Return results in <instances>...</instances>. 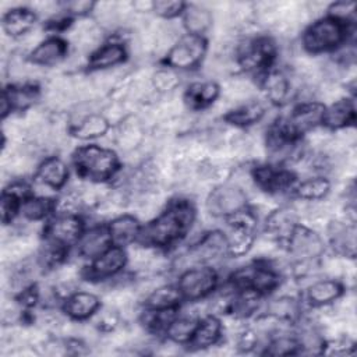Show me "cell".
<instances>
[{
	"label": "cell",
	"mask_w": 357,
	"mask_h": 357,
	"mask_svg": "<svg viewBox=\"0 0 357 357\" xmlns=\"http://www.w3.org/2000/svg\"><path fill=\"white\" fill-rule=\"evenodd\" d=\"M36 15L35 11L31 8L24 7H14L7 11L3 17V29L11 38L25 36L31 32L35 24Z\"/></svg>",
	"instance_id": "17"
},
{
	"label": "cell",
	"mask_w": 357,
	"mask_h": 357,
	"mask_svg": "<svg viewBox=\"0 0 357 357\" xmlns=\"http://www.w3.org/2000/svg\"><path fill=\"white\" fill-rule=\"evenodd\" d=\"M255 222L257 216L245 208L227 216V225L230 229L226 236L229 254L233 257H241L252 248Z\"/></svg>",
	"instance_id": "4"
},
{
	"label": "cell",
	"mask_w": 357,
	"mask_h": 357,
	"mask_svg": "<svg viewBox=\"0 0 357 357\" xmlns=\"http://www.w3.org/2000/svg\"><path fill=\"white\" fill-rule=\"evenodd\" d=\"M218 275L215 269L205 265H197L187 269L178 279V291L181 297L194 301L208 296L216 286Z\"/></svg>",
	"instance_id": "6"
},
{
	"label": "cell",
	"mask_w": 357,
	"mask_h": 357,
	"mask_svg": "<svg viewBox=\"0 0 357 357\" xmlns=\"http://www.w3.org/2000/svg\"><path fill=\"white\" fill-rule=\"evenodd\" d=\"M183 11H184V15H183L184 26L188 29L190 33L202 35L211 28L212 14L209 8L199 4H190Z\"/></svg>",
	"instance_id": "29"
},
{
	"label": "cell",
	"mask_w": 357,
	"mask_h": 357,
	"mask_svg": "<svg viewBox=\"0 0 357 357\" xmlns=\"http://www.w3.org/2000/svg\"><path fill=\"white\" fill-rule=\"evenodd\" d=\"M184 10V4L181 1H170V0H159L153 1V11L163 18H173Z\"/></svg>",
	"instance_id": "43"
},
{
	"label": "cell",
	"mask_w": 357,
	"mask_h": 357,
	"mask_svg": "<svg viewBox=\"0 0 357 357\" xmlns=\"http://www.w3.org/2000/svg\"><path fill=\"white\" fill-rule=\"evenodd\" d=\"M268 312L283 321H289L297 315L298 304L293 297L282 296L272 300V303L268 307Z\"/></svg>",
	"instance_id": "39"
},
{
	"label": "cell",
	"mask_w": 357,
	"mask_h": 357,
	"mask_svg": "<svg viewBox=\"0 0 357 357\" xmlns=\"http://www.w3.org/2000/svg\"><path fill=\"white\" fill-rule=\"evenodd\" d=\"M53 208V204L46 197H26L20 206L21 215L28 220H40L43 219Z\"/></svg>",
	"instance_id": "35"
},
{
	"label": "cell",
	"mask_w": 357,
	"mask_h": 357,
	"mask_svg": "<svg viewBox=\"0 0 357 357\" xmlns=\"http://www.w3.org/2000/svg\"><path fill=\"white\" fill-rule=\"evenodd\" d=\"M126 59V47L121 43H107L92 53L89 66L95 70H107Z\"/></svg>",
	"instance_id": "28"
},
{
	"label": "cell",
	"mask_w": 357,
	"mask_h": 357,
	"mask_svg": "<svg viewBox=\"0 0 357 357\" xmlns=\"http://www.w3.org/2000/svg\"><path fill=\"white\" fill-rule=\"evenodd\" d=\"M354 13H356V3L353 1H337L329 6L331 18L342 24L349 21L351 17H354Z\"/></svg>",
	"instance_id": "42"
},
{
	"label": "cell",
	"mask_w": 357,
	"mask_h": 357,
	"mask_svg": "<svg viewBox=\"0 0 357 357\" xmlns=\"http://www.w3.org/2000/svg\"><path fill=\"white\" fill-rule=\"evenodd\" d=\"M139 222L130 215H121L113 219L109 225V233L112 243L116 245H126L134 241L139 234Z\"/></svg>",
	"instance_id": "24"
},
{
	"label": "cell",
	"mask_w": 357,
	"mask_h": 357,
	"mask_svg": "<svg viewBox=\"0 0 357 357\" xmlns=\"http://www.w3.org/2000/svg\"><path fill=\"white\" fill-rule=\"evenodd\" d=\"M74 165L81 177L103 181L114 176L119 160L113 151L98 145H88L75 151Z\"/></svg>",
	"instance_id": "2"
},
{
	"label": "cell",
	"mask_w": 357,
	"mask_h": 357,
	"mask_svg": "<svg viewBox=\"0 0 357 357\" xmlns=\"http://www.w3.org/2000/svg\"><path fill=\"white\" fill-rule=\"evenodd\" d=\"M3 92L7 95L13 109H26L38 99V89L33 85L10 86Z\"/></svg>",
	"instance_id": "37"
},
{
	"label": "cell",
	"mask_w": 357,
	"mask_h": 357,
	"mask_svg": "<svg viewBox=\"0 0 357 357\" xmlns=\"http://www.w3.org/2000/svg\"><path fill=\"white\" fill-rule=\"evenodd\" d=\"M178 84H180V77L173 70L162 68V70H158L156 73H153L151 77V85H152L153 91L158 93H162V95L169 93L173 89H176Z\"/></svg>",
	"instance_id": "38"
},
{
	"label": "cell",
	"mask_w": 357,
	"mask_h": 357,
	"mask_svg": "<svg viewBox=\"0 0 357 357\" xmlns=\"http://www.w3.org/2000/svg\"><path fill=\"white\" fill-rule=\"evenodd\" d=\"M344 24L333 18H321L310 25L303 35V45L311 53L335 49L344 39Z\"/></svg>",
	"instance_id": "3"
},
{
	"label": "cell",
	"mask_w": 357,
	"mask_h": 357,
	"mask_svg": "<svg viewBox=\"0 0 357 357\" xmlns=\"http://www.w3.org/2000/svg\"><path fill=\"white\" fill-rule=\"evenodd\" d=\"M99 310V298L88 291H77L67 296L64 303L66 314L73 319L91 318Z\"/></svg>",
	"instance_id": "19"
},
{
	"label": "cell",
	"mask_w": 357,
	"mask_h": 357,
	"mask_svg": "<svg viewBox=\"0 0 357 357\" xmlns=\"http://www.w3.org/2000/svg\"><path fill=\"white\" fill-rule=\"evenodd\" d=\"M180 297L181 294L178 289L162 284L146 296V307L155 311L173 310L177 305Z\"/></svg>",
	"instance_id": "32"
},
{
	"label": "cell",
	"mask_w": 357,
	"mask_h": 357,
	"mask_svg": "<svg viewBox=\"0 0 357 357\" xmlns=\"http://www.w3.org/2000/svg\"><path fill=\"white\" fill-rule=\"evenodd\" d=\"M324 112V105L318 102L301 103L293 110L289 119L280 124V127L290 138L294 139L296 135L304 134L305 131H310L322 123Z\"/></svg>",
	"instance_id": "9"
},
{
	"label": "cell",
	"mask_w": 357,
	"mask_h": 357,
	"mask_svg": "<svg viewBox=\"0 0 357 357\" xmlns=\"http://www.w3.org/2000/svg\"><path fill=\"white\" fill-rule=\"evenodd\" d=\"M109 130V121L103 114L92 113L79 120L73 127V134L81 139L96 138L106 134Z\"/></svg>",
	"instance_id": "30"
},
{
	"label": "cell",
	"mask_w": 357,
	"mask_h": 357,
	"mask_svg": "<svg viewBox=\"0 0 357 357\" xmlns=\"http://www.w3.org/2000/svg\"><path fill=\"white\" fill-rule=\"evenodd\" d=\"M112 238L109 229L102 226L92 227L78 240V251L85 258H96L110 247Z\"/></svg>",
	"instance_id": "18"
},
{
	"label": "cell",
	"mask_w": 357,
	"mask_h": 357,
	"mask_svg": "<svg viewBox=\"0 0 357 357\" xmlns=\"http://www.w3.org/2000/svg\"><path fill=\"white\" fill-rule=\"evenodd\" d=\"M245 191L236 183L220 184L206 198V208L212 216H230L245 208Z\"/></svg>",
	"instance_id": "5"
},
{
	"label": "cell",
	"mask_w": 357,
	"mask_h": 357,
	"mask_svg": "<svg viewBox=\"0 0 357 357\" xmlns=\"http://www.w3.org/2000/svg\"><path fill=\"white\" fill-rule=\"evenodd\" d=\"M255 184L268 192H280L291 187L294 176L283 169L275 166H258L252 172Z\"/></svg>",
	"instance_id": "13"
},
{
	"label": "cell",
	"mask_w": 357,
	"mask_h": 357,
	"mask_svg": "<svg viewBox=\"0 0 357 357\" xmlns=\"http://www.w3.org/2000/svg\"><path fill=\"white\" fill-rule=\"evenodd\" d=\"M300 349L297 339L290 337L287 335H276L266 346V354L271 356H287L296 354Z\"/></svg>",
	"instance_id": "40"
},
{
	"label": "cell",
	"mask_w": 357,
	"mask_h": 357,
	"mask_svg": "<svg viewBox=\"0 0 357 357\" xmlns=\"http://www.w3.org/2000/svg\"><path fill=\"white\" fill-rule=\"evenodd\" d=\"M219 96V86L212 81L194 82L184 95V102L191 109H204Z\"/></svg>",
	"instance_id": "23"
},
{
	"label": "cell",
	"mask_w": 357,
	"mask_h": 357,
	"mask_svg": "<svg viewBox=\"0 0 357 357\" xmlns=\"http://www.w3.org/2000/svg\"><path fill=\"white\" fill-rule=\"evenodd\" d=\"M82 236V222L75 215H59L46 227V237L50 241L68 247Z\"/></svg>",
	"instance_id": "12"
},
{
	"label": "cell",
	"mask_w": 357,
	"mask_h": 357,
	"mask_svg": "<svg viewBox=\"0 0 357 357\" xmlns=\"http://www.w3.org/2000/svg\"><path fill=\"white\" fill-rule=\"evenodd\" d=\"M240 64L245 70L257 71L268 67L275 56V45L266 38L247 39L236 49Z\"/></svg>",
	"instance_id": "8"
},
{
	"label": "cell",
	"mask_w": 357,
	"mask_h": 357,
	"mask_svg": "<svg viewBox=\"0 0 357 357\" xmlns=\"http://www.w3.org/2000/svg\"><path fill=\"white\" fill-rule=\"evenodd\" d=\"M36 177L43 185L50 188H60L66 184L68 177V170L66 163L56 156L46 158L38 167Z\"/></svg>",
	"instance_id": "21"
},
{
	"label": "cell",
	"mask_w": 357,
	"mask_h": 357,
	"mask_svg": "<svg viewBox=\"0 0 357 357\" xmlns=\"http://www.w3.org/2000/svg\"><path fill=\"white\" fill-rule=\"evenodd\" d=\"M322 353L326 354H335V356H344L353 353V343L346 337V339H336L328 343L326 350H322Z\"/></svg>",
	"instance_id": "44"
},
{
	"label": "cell",
	"mask_w": 357,
	"mask_h": 357,
	"mask_svg": "<svg viewBox=\"0 0 357 357\" xmlns=\"http://www.w3.org/2000/svg\"><path fill=\"white\" fill-rule=\"evenodd\" d=\"M354 120V106L349 99H337L324 112V120L331 128L347 127Z\"/></svg>",
	"instance_id": "27"
},
{
	"label": "cell",
	"mask_w": 357,
	"mask_h": 357,
	"mask_svg": "<svg viewBox=\"0 0 357 357\" xmlns=\"http://www.w3.org/2000/svg\"><path fill=\"white\" fill-rule=\"evenodd\" d=\"M194 222V209L187 201L172 204L162 215L149 222L138 234V243L146 247H165L181 238Z\"/></svg>",
	"instance_id": "1"
},
{
	"label": "cell",
	"mask_w": 357,
	"mask_h": 357,
	"mask_svg": "<svg viewBox=\"0 0 357 357\" xmlns=\"http://www.w3.org/2000/svg\"><path fill=\"white\" fill-rule=\"evenodd\" d=\"M331 184L325 177H312L304 180L297 187V195L307 201H319L329 192Z\"/></svg>",
	"instance_id": "36"
},
{
	"label": "cell",
	"mask_w": 357,
	"mask_h": 357,
	"mask_svg": "<svg viewBox=\"0 0 357 357\" xmlns=\"http://www.w3.org/2000/svg\"><path fill=\"white\" fill-rule=\"evenodd\" d=\"M266 96L273 103H283L290 92V82L280 71H271L264 79Z\"/></svg>",
	"instance_id": "33"
},
{
	"label": "cell",
	"mask_w": 357,
	"mask_h": 357,
	"mask_svg": "<svg viewBox=\"0 0 357 357\" xmlns=\"http://www.w3.org/2000/svg\"><path fill=\"white\" fill-rule=\"evenodd\" d=\"M21 202H22V199L20 197H17L15 194H13L11 191H8V190L3 191L1 201H0L3 225H8L14 219V216L20 211Z\"/></svg>",
	"instance_id": "41"
},
{
	"label": "cell",
	"mask_w": 357,
	"mask_h": 357,
	"mask_svg": "<svg viewBox=\"0 0 357 357\" xmlns=\"http://www.w3.org/2000/svg\"><path fill=\"white\" fill-rule=\"evenodd\" d=\"M127 255L120 245L109 247L105 252L95 258L88 276L92 279H105L114 276L126 264Z\"/></svg>",
	"instance_id": "14"
},
{
	"label": "cell",
	"mask_w": 357,
	"mask_h": 357,
	"mask_svg": "<svg viewBox=\"0 0 357 357\" xmlns=\"http://www.w3.org/2000/svg\"><path fill=\"white\" fill-rule=\"evenodd\" d=\"M114 138L117 145L123 151L132 152L144 141V128L141 120L127 116L124 120L119 123V128L116 131Z\"/></svg>",
	"instance_id": "20"
},
{
	"label": "cell",
	"mask_w": 357,
	"mask_h": 357,
	"mask_svg": "<svg viewBox=\"0 0 357 357\" xmlns=\"http://www.w3.org/2000/svg\"><path fill=\"white\" fill-rule=\"evenodd\" d=\"M289 251L297 262L314 261L324 252V243L321 237L305 226H294L287 237Z\"/></svg>",
	"instance_id": "10"
},
{
	"label": "cell",
	"mask_w": 357,
	"mask_h": 357,
	"mask_svg": "<svg viewBox=\"0 0 357 357\" xmlns=\"http://www.w3.org/2000/svg\"><path fill=\"white\" fill-rule=\"evenodd\" d=\"M297 212L293 208L283 206L266 216V230L272 237L282 238L289 237L291 230L296 226Z\"/></svg>",
	"instance_id": "22"
},
{
	"label": "cell",
	"mask_w": 357,
	"mask_h": 357,
	"mask_svg": "<svg viewBox=\"0 0 357 357\" xmlns=\"http://www.w3.org/2000/svg\"><path fill=\"white\" fill-rule=\"evenodd\" d=\"M197 325H198V321H197L195 317L184 314L178 318H174L169 324V326L166 329V333H167L169 339L174 343L190 342Z\"/></svg>",
	"instance_id": "34"
},
{
	"label": "cell",
	"mask_w": 357,
	"mask_h": 357,
	"mask_svg": "<svg viewBox=\"0 0 357 357\" xmlns=\"http://www.w3.org/2000/svg\"><path fill=\"white\" fill-rule=\"evenodd\" d=\"M67 54V45L60 38H49L39 42L31 52L29 61L35 66H54Z\"/></svg>",
	"instance_id": "16"
},
{
	"label": "cell",
	"mask_w": 357,
	"mask_h": 357,
	"mask_svg": "<svg viewBox=\"0 0 357 357\" xmlns=\"http://www.w3.org/2000/svg\"><path fill=\"white\" fill-rule=\"evenodd\" d=\"M206 43L201 35L187 33L181 36L166 54V64L172 68H192L201 63Z\"/></svg>",
	"instance_id": "7"
},
{
	"label": "cell",
	"mask_w": 357,
	"mask_h": 357,
	"mask_svg": "<svg viewBox=\"0 0 357 357\" xmlns=\"http://www.w3.org/2000/svg\"><path fill=\"white\" fill-rule=\"evenodd\" d=\"M265 113L264 106L257 100H248L229 112L226 120L234 126H248L259 121Z\"/></svg>",
	"instance_id": "31"
},
{
	"label": "cell",
	"mask_w": 357,
	"mask_h": 357,
	"mask_svg": "<svg viewBox=\"0 0 357 357\" xmlns=\"http://www.w3.org/2000/svg\"><path fill=\"white\" fill-rule=\"evenodd\" d=\"M222 333V324L218 318L213 315L204 318L201 322H198L192 337L190 339V343L194 349H205L213 346Z\"/></svg>",
	"instance_id": "25"
},
{
	"label": "cell",
	"mask_w": 357,
	"mask_h": 357,
	"mask_svg": "<svg viewBox=\"0 0 357 357\" xmlns=\"http://www.w3.org/2000/svg\"><path fill=\"white\" fill-rule=\"evenodd\" d=\"M328 236L336 252L353 258L356 254V226L354 223H344L340 220H331L328 223Z\"/></svg>",
	"instance_id": "15"
},
{
	"label": "cell",
	"mask_w": 357,
	"mask_h": 357,
	"mask_svg": "<svg viewBox=\"0 0 357 357\" xmlns=\"http://www.w3.org/2000/svg\"><path fill=\"white\" fill-rule=\"evenodd\" d=\"M278 273L268 268L259 265H250L244 266L234 272L233 275V284L243 289H251L257 293H266L271 291L278 286Z\"/></svg>",
	"instance_id": "11"
},
{
	"label": "cell",
	"mask_w": 357,
	"mask_h": 357,
	"mask_svg": "<svg viewBox=\"0 0 357 357\" xmlns=\"http://www.w3.org/2000/svg\"><path fill=\"white\" fill-rule=\"evenodd\" d=\"M342 294V284L335 279H324L312 282L308 286L307 297L314 305H326L337 300Z\"/></svg>",
	"instance_id": "26"
},
{
	"label": "cell",
	"mask_w": 357,
	"mask_h": 357,
	"mask_svg": "<svg viewBox=\"0 0 357 357\" xmlns=\"http://www.w3.org/2000/svg\"><path fill=\"white\" fill-rule=\"evenodd\" d=\"M63 6H64V10H67L68 13L84 15V14H86L89 11H93L95 3L93 1H88V0H75V1L63 3Z\"/></svg>",
	"instance_id": "45"
}]
</instances>
